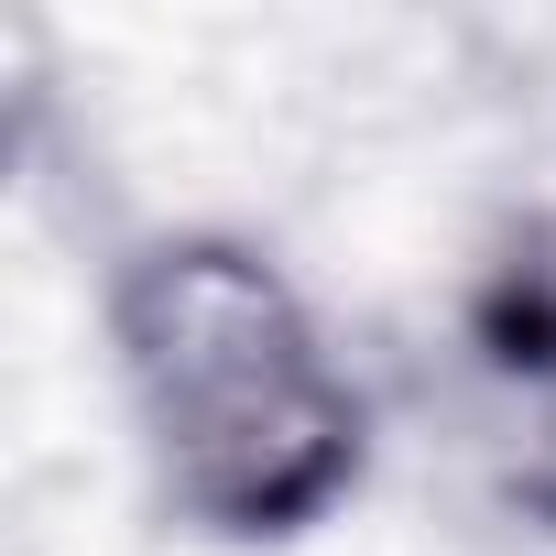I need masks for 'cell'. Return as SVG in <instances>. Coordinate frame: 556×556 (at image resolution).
Masks as SVG:
<instances>
[{
	"mask_svg": "<svg viewBox=\"0 0 556 556\" xmlns=\"http://www.w3.org/2000/svg\"><path fill=\"white\" fill-rule=\"evenodd\" d=\"M110 339L186 523L273 545L361 480L371 415L273 251L229 229H153L110 285Z\"/></svg>",
	"mask_w": 556,
	"mask_h": 556,
	"instance_id": "obj_1",
	"label": "cell"
}]
</instances>
